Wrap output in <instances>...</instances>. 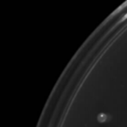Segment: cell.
<instances>
[{"label": "cell", "instance_id": "1", "mask_svg": "<svg viewBox=\"0 0 127 127\" xmlns=\"http://www.w3.org/2000/svg\"><path fill=\"white\" fill-rule=\"evenodd\" d=\"M97 119L99 123H104V122H106L107 120V115L105 113H99L97 117Z\"/></svg>", "mask_w": 127, "mask_h": 127}]
</instances>
